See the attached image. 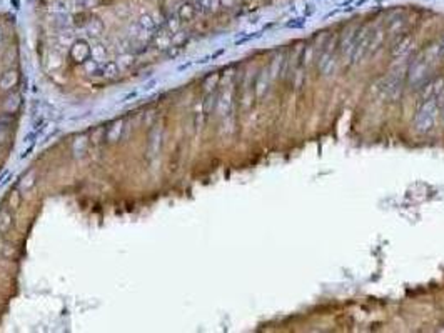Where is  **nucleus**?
<instances>
[{
    "mask_svg": "<svg viewBox=\"0 0 444 333\" xmlns=\"http://www.w3.org/2000/svg\"><path fill=\"white\" fill-rule=\"evenodd\" d=\"M197 14V7L190 2H184L181 7H177V17L181 19V22H189L196 17Z\"/></svg>",
    "mask_w": 444,
    "mask_h": 333,
    "instance_id": "nucleus-9",
    "label": "nucleus"
},
{
    "mask_svg": "<svg viewBox=\"0 0 444 333\" xmlns=\"http://www.w3.org/2000/svg\"><path fill=\"white\" fill-rule=\"evenodd\" d=\"M384 92L389 97V99L396 100L401 95V78L399 77H393L391 80L386 82V87H384Z\"/></svg>",
    "mask_w": 444,
    "mask_h": 333,
    "instance_id": "nucleus-10",
    "label": "nucleus"
},
{
    "mask_svg": "<svg viewBox=\"0 0 444 333\" xmlns=\"http://www.w3.org/2000/svg\"><path fill=\"white\" fill-rule=\"evenodd\" d=\"M35 178H37V175H35V172H29L25 177H23L22 180H20V184H19V189H20V192H29L32 189V187L35 185Z\"/></svg>",
    "mask_w": 444,
    "mask_h": 333,
    "instance_id": "nucleus-16",
    "label": "nucleus"
},
{
    "mask_svg": "<svg viewBox=\"0 0 444 333\" xmlns=\"http://www.w3.org/2000/svg\"><path fill=\"white\" fill-rule=\"evenodd\" d=\"M105 127H99V129H95L92 132V143L94 145H99L100 142L105 140Z\"/></svg>",
    "mask_w": 444,
    "mask_h": 333,
    "instance_id": "nucleus-19",
    "label": "nucleus"
},
{
    "mask_svg": "<svg viewBox=\"0 0 444 333\" xmlns=\"http://www.w3.org/2000/svg\"><path fill=\"white\" fill-rule=\"evenodd\" d=\"M105 47L104 45H100V44H97V45H94L92 48H91V58L92 60H95V62H102V60L105 58Z\"/></svg>",
    "mask_w": 444,
    "mask_h": 333,
    "instance_id": "nucleus-18",
    "label": "nucleus"
},
{
    "mask_svg": "<svg viewBox=\"0 0 444 333\" xmlns=\"http://www.w3.org/2000/svg\"><path fill=\"white\" fill-rule=\"evenodd\" d=\"M7 202H9V208H10L12 211L19 210V208H20V203H22V193H20V189H12V190L9 192Z\"/></svg>",
    "mask_w": 444,
    "mask_h": 333,
    "instance_id": "nucleus-12",
    "label": "nucleus"
},
{
    "mask_svg": "<svg viewBox=\"0 0 444 333\" xmlns=\"http://www.w3.org/2000/svg\"><path fill=\"white\" fill-rule=\"evenodd\" d=\"M14 225V215L9 207L0 208V235H7Z\"/></svg>",
    "mask_w": 444,
    "mask_h": 333,
    "instance_id": "nucleus-7",
    "label": "nucleus"
},
{
    "mask_svg": "<svg viewBox=\"0 0 444 333\" xmlns=\"http://www.w3.org/2000/svg\"><path fill=\"white\" fill-rule=\"evenodd\" d=\"M119 72H121V67H119L117 62H114V60H109V62H105L104 67H102V77L104 78H109V80H114Z\"/></svg>",
    "mask_w": 444,
    "mask_h": 333,
    "instance_id": "nucleus-11",
    "label": "nucleus"
},
{
    "mask_svg": "<svg viewBox=\"0 0 444 333\" xmlns=\"http://www.w3.org/2000/svg\"><path fill=\"white\" fill-rule=\"evenodd\" d=\"M137 25L144 30H147V32H154L155 27H157V22L154 20V17L151 14H142L139 17V20H137Z\"/></svg>",
    "mask_w": 444,
    "mask_h": 333,
    "instance_id": "nucleus-13",
    "label": "nucleus"
},
{
    "mask_svg": "<svg viewBox=\"0 0 444 333\" xmlns=\"http://www.w3.org/2000/svg\"><path fill=\"white\" fill-rule=\"evenodd\" d=\"M97 65H99V62H95V60H87L86 64H84V67H86V72L87 74H92V72H95L97 70Z\"/></svg>",
    "mask_w": 444,
    "mask_h": 333,
    "instance_id": "nucleus-20",
    "label": "nucleus"
},
{
    "mask_svg": "<svg viewBox=\"0 0 444 333\" xmlns=\"http://www.w3.org/2000/svg\"><path fill=\"white\" fill-rule=\"evenodd\" d=\"M9 133H10V129H4V127H0V145L7 143V140H9Z\"/></svg>",
    "mask_w": 444,
    "mask_h": 333,
    "instance_id": "nucleus-21",
    "label": "nucleus"
},
{
    "mask_svg": "<svg viewBox=\"0 0 444 333\" xmlns=\"http://www.w3.org/2000/svg\"><path fill=\"white\" fill-rule=\"evenodd\" d=\"M441 55H444V48H442V52H441Z\"/></svg>",
    "mask_w": 444,
    "mask_h": 333,
    "instance_id": "nucleus-23",
    "label": "nucleus"
},
{
    "mask_svg": "<svg viewBox=\"0 0 444 333\" xmlns=\"http://www.w3.org/2000/svg\"><path fill=\"white\" fill-rule=\"evenodd\" d=\"M4 40H5L4 39V32H2V28H0V48L4 47Z\"/></svg>",
    "mask_w": 444,
    "mask_h": 333,
    "instance_id": "nucleus-22",
    "label": "nucleus"
},
{
    "mask_svg": "<svg viewBox=\"0 0 444 333\" xmlns=\"http://www.w3.org/2000/svg\"><path fill=\"white\" fill-rule=\"evenodd\" d=\"M436 113H437V102H436V99H433V97H429V99L421 105V108L418 110L416 118H414V127H416V130L421 132V133L429 132L434 127Z\"/></svg>",
    "mask_w": 444,
    "mask_h": 333,
    "instance_id": "nucleus-1",
    "label": "nucleus"
},
{
    "mask_svg": "<svg viewBox=\"0 0 444 333\" xmlns=\"http://www.w3.org/2000/svg\"><path fill=\"white\" fill-rule=\"evenodd\" d=\"M199 2H204V0H199Z\"/></svg>",
    "mask_w": 444,
    "mask_h": 333,
    "instance_id": "nucleus-24",
    "label": "nucleus"
},
{
    "mask_svg": "<svg viewBox=\"0 0 444 333\" xmlns=\"http://www.w3.org/2000/svg\"><path fill=\"white\" fill-rule=\"evenodd\" d=\"M428 72H429V64L428 60H421V62L414 64L409 70V80L411 83H416V82H423L426 77H428Z\"/></svg>",
    "mask_w": 444,
    "mask_h": 333,
    "instance_id": "nucleus-5",
    "label": "nucleus"
},
{
    "mask_svg": "<svg viewBox=\"0 0 444 333\" xmlns=\"http://www.w3.org/2000/svg\"><path fill=\"white\" fill-rule=\"evenodd\" d=\"M231 104H232V92L227 88L220 94L219 100H217V113L220 115V117H224V115L229 113Z\"/></svg>",
    "mask_w": 444,
    "mask_h": 333,
    "instance_id": "nucleus-8",
    "label": "nucleus"
},
{
    "mask_svg": "<svg viewBox=\"0 0 444 333\" xmlns=\"http://www.w3.org/2000/svg\"><path fill=\"white\" fill-rule=\"evenodd\" d=\"M19 78H20L19 70L7 69L0 75V92H10V90H14L17 87V83H19Z\"/></svg>",
    "mask_w": 444,
    "mask_h": 333,
    "instance_id": "nucleus-3",
    "label": "nucleus"
},
{
    "mask_svg": "<svg viewBox=\"0 0 444 333\" xmlns=\"http://www.w3.org/2000/svg\"><path fill=\"white\" fill-rule=\"evenodd\" d=\"M91 48H92V45L89 44L87 40H84V39L75 40L70 47V58L74 60L75 64L84 65L87 60H91Z\"/></svg>",
    "mask_w": 444,
    "mask_h": 333,
    "instance_id": "nucleus-2",
    "label": "nucleus"
},
{
    "mask_svg": "<svg viewBox=\"0 0 444 333\" xmlns=\"http://www.w3.org/2000/svg\"><path fill=\"white\" fill-rule=\"evenodd\" d=\"M122 130H124V120H116V122L107 127V130H105L107 143H116V142L121 140Z\"/></svg>",
    "mask_w": 444,
    "mask_h": 333,
    "instance_id": "nucleus-6",
    "label": "nucleus"
},
{
    "mask_svg": "<svg viewBox=\"0 0 444 333\" xmlns=\"http://www.w3.org/2000/svg\"><path fill=\"white\" fill-rule=\"evenodd\" d=\"M20 95H10L7 100H5V104H4V112H7V113H15L17 110H19L20 108Z\"/></svg>",
    "mask_w": 444,
    "mask_h": 333,
    "instance_id": "nucleus-14",
    "label": "nucleus"
},
{
    "mask_svg": "<svg viewBox=\"0 0 444 333\" xmlns=\"http://www.w3.org/2000/svg\"><path fill=\"white\" fill-rule=\"evenodd\" d=\"M87 30L91 35H95V37H97V35L102 34V30H104V23H102L99 19H91L87 23Z\"/></svg>",
    "mask_w": 444,
    "mask_h": 333,
    "instance_id": "nucleus-17",
    "label": "nucleus"
},
{
    "mask_svg": "<svg viewBox=\"0 0 444 333\" xmlns=\"http://www.w3.org/2000/svg\"><path fill=\"white\" fill-rule=\"evenodd\" d=\"M155 47L160 48V50H165V48H169L171 44H172V37L169 32H160L155 35Z\"/></svg>",
    "mask_w": 444,
    "mask_h": 333,
    "instance_id": "nucleus-15",
    "label": "nucleus"
},
{
    "mask_svg": "<svg viewBox=\"0 0 444 333\" xmlns=\"http://www.w3.org/2000/svg\"><path fill=\"white\" fill-rule=\"evenodd\" d=\"M271 80H272V77H271V70L269 69H264L261 74L257 75L256 83H254V92H256L257 99H261V97L266 95L269 85H271Z\"/></svg>",
    "mask_w": 444,
    "mask_h": 333,
    "instance_id": "nucleus-4",
    "label": "nucleus"
}]
</instances>
